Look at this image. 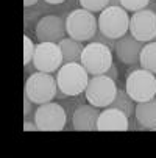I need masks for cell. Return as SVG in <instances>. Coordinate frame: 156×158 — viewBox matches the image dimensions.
Returning <instances> with one entry per match:
<instances>
[{
	"label": "cell",
	"mask_w": 156,
	"mask_h": 158,
	"mask_svg": "<svg viewBox=\"0 0 156 158\" xmlns=\"http://www.w3.org/2000/svg\"><path fill=\"white\" fill-rule=\"evenodd\" d=\"M56 83L66 96H78L86 91L89 74L80 63H66L56 74Z\"/></svg>",
	"instance_id": "obj_1"
},
{
	"label": "cell",
	"mask_w": 156,
	"mask_h": 158,
	"mask_svg": "<svg viewBox=\"0 0 156 158\" xmlns=\"http://www.w3.org/2000/svg\"><path fill=\"white\" fill-rule=\"evenodd\" d=\"M98 30V20L87 10H75L66 19V31L75 41H89Z\"/></svg>",
	"instance_id": "obj_2"
},
{
	"label": "cell",
	"mask_w": 156,
	"mask_h": 158,
	"mask_svg": "<svg viewBox=\"0 0 156 158\" xmlns=\"http://www.w3.org/2000/svg\"><path fill=\"white\" fill-rule=\"evenodd\" d=\"M81 64L89 75H103L113 66V53L108 46L102 42H91L83 49Z\"/></svg>",
	"instance_id": "obj_3"
},
{
	"label": "cell",
	"mask_w": 156,
	"mask_h": 158,
	"mask_svg": "<svg viewBox=\"0 0 156 158\" xmlns=\"http://www.w3.org/2000/svg\"><path fill=\"white\" fill-rule=\"evenodd\" d=\"M125 91L136 103L151 100L156 96V77H154V74H151L145 69H136V71L130 72L126 77Z\"/></svg>",
	"instance_id": "obj_4"
},
{
	"label": "cell",
	"mask_w": 156,
	"mask_h": 158,
	"mask_svg": "<svg viewBox=\"0 0 156 158\" xmlns=\"http://www.w3.org/2000/svg\"><path fill=\"white\" fill-rule=\"evenodd\" d=\"M98 30L106 38L119 39L130 30V17L122 6H106L98 17Z\"/></svg>",
	"instance_id": "obj_5"
},
{
	"label": "cell",
	"mask_w": 156,
	"mask_h": 158,
	"mask_svg": "<svg viewBox=\"0 0 156 158\" xmlns=\"http://www.w3.org/2000/svg\"><path fill=\"white\" fill-rule=\"evenodd\" d=\"M58 83L47 72H36L31 74L25 83V96L38 105L52 102L56 96Z\"/></svg>",
	"instance_id": "obj_6"
},
{
	"label": "cell",
	"mask_w": 156,
	"mask_h": 158,
	"mask_svg": "<svg viewBox=\"0 0 156 158\" xmlns=\"http://www.w3.org/2000/svg\"><path fill=\"white\" fill-rule=\"evenodd\" d=\"M86 99L87 102L97 108H108L117 94L116 81L109 77L103 75H92L86 88Z\"/></svg>",
	"instance_id": "obj_7"
},
{
	"label": "cell",
	"mask_w": 156,
	"mask_h": 158,
	"mask_svg": "<svg viewBox=\"0 0 156 158\" xmlns=\"http://www.w3.org/2000/svg\"><path fill=\"white\" fill-rule=\"evenodd\" d=\"M34 122L41 131H59L66 125V113L61 105L47 102L36 110Z\"/></svg>",
	"instance_id": "obj_8"
},
{
	"label": "cell",
	"mask_w": 156,
	"mask_h": 158,
	"mask_svg": "<svg viewBox=\"0 0 156 158\" xmlns=\"http://www.w3.org/2000/svg\"><path fill=\"white\" fill-rule=\"evenodd\" d=\"M62 53L59 49V44L56 42H41L36 46L33 66L41 72L52 74L59 69L62 64Z\"/></svg>",
	"instance_id": "obj_9"
},
{
	"label": "cell",
	"mask_w": 156,
	"mask_h": 158,
	"mask_svg": "<svg viewBox=\"0 0 156 158\" xmlns=\"http://www.w3.org/2000/svg\"><path fill=\"white\" fill-rule=\"evenodd\" d=\"M130 35L141 42H151L156 38V13L151 10L136 11L130 19Z\"/></svg>",
	"instance_id": "obj_10"
},
{
	"label": "cell",
	"mask_w": 156,
	"mask_h": 158,
	"mask_svg": "<svg viewBox=\"0 0 156 158\" xmlns=\"http://www.w3.org/2000/svg\"><path fill=\"white\" fill-rule=\"evenodd\" d=\"M66 33V22L56 16L42 17L36 25V36L41 42H59Z\"/></svg>",
	"instance_id": "obj_11"
},
{
	"label": "cell",
	"mask_w": 156,
	"mask_h": 158,
	"mask_svg": "<svg viewBox=\"0 0 156 158\" xmlns=\"http://www.w3.org/2000/svg\"><path fill=\"white\" fill-rule=\"evenodd\" d=\"M142 49L144 42L138 41L131 35H123L116 42V56L123 64H138Z\"/></svg>",
	"instance_id": "obj_12"
},
{
	"label": "cell",
	"mask_w": 156,
	"mask_h": 158,
	"mask_svg": "<svg viewBox=\"0 0 156 158\" xmlns=\"http://www.w3.org/2000/svg\"><path fill=\"white\" fill-rule=\"evenodd\" d=\"M128 116L117 108H106L100 111L97 121V130L100 131H125L128 130Z\"/></svg>",
	"instance_id": "obj_13"
},
{
	"label": "cell",
	"mask_w": 156,
	"mask_h": 158,
	"mask_svg": "<svg viewBox=\"0 0 156 158\" xmlns=\"http://www.w3.org/2000/svg\"><path fill=\"white\" fill-rule=\"evenodd\" d=\"M100 116V111L94 105H81L77 108L72 118V124L75 130L80 131H91L97 130V121Z\"/></svg>",
	"instance_id": "obj_14"
},
{
	"label": "cell",
	"mask_w": 156,
	"mask_h": 158,
	"mask_svg": "<svg viewBox=\"0 0 156 158\" xmlns=\"http://www.w3.org/2000/svg\"><path fill=\"white\" fill-rule=\"evenodd\" d=\"M134 116L144 128H148V130L154 128L156 127V99L153 97L151 100L139 102L136 105Z\"/></svg>",
	"instance_id": "obj_15"
},
{
	"label": "cell",
	"mask_w": 156,
	"mask_h": 158,
	"mask_svg": "<svg viewBox=\"0 0 156 158\" xmlns=\"http://www.w3.org/2000/svg\"><path fill=\"white\" fill-rule=\"evenodd\" d=\"M59 49L62 53V61L66 63H78L81 60V53H83V46L80 41H75L72 38H64L59 42Z\"/></svg>",
	"instance_id": "obj_16"
},
{
	"label": "cell",
	"mask_w": 156,
	"mask_h": 158,
	"mask_svg": "<svg viewBox=\"0 0 156 158\" xmlns=\"http://www.w3.org/2000/svg\"><path fill=\"white\" fill-rule=\"evenodd\" d=\"M109 108H117V110H120L122 113H125L128 118H131L133 114H134V111H136L134 100H133V99L128 96V93L123 91V89H117L116 99L113 100V103L109 105Z\"/></svg>",
	"instance_id": "obj_17"
},
{
	"label": "cell",
	"mask_w": 156,
	"mask_h": 158,
	"mask_svg": "<svg viewBox=\"0 0 156 158\" xmlns=\"http://www.w3.org/2000/svg\"><path fill=\"white\" fill-rule=\"evenodd\" d=\"M139 64L142 66V69L156 74V41L148 42L147 46H144L139 58Z\"/></svg>",
	"instance_id": "obj_18"
},
{
	"label": "cell",
	"mask_w": 156,
	"mask_h": 158,
	"mask_svg": "<svg viewBox=\"0 0 156 158\" xmlns=\"http://www.w3.org/2000/svg\"><path fill=\"white\" fill-rule=\"evenodd\" d=\"M80 3L87 11L98 13V11H103L106 6H109V0H80Z\"/></svg>",
	"instance_id": "obj_19"
},
{
	"label": "cell",
	"mask_w": 156,
	"mask_h": 158,
	"mask_svg": "<svg viewBox=\"0 0 156 158\" xmlns=\"http://www.w3.org/2000/svg\"><path fill=\"white\" fill-rule=\"evenodd\" d=\"M150 3V0H120V6L128 10V11H141L145 10V6Z\"/></svg>",
	"instance_id": "obj_20"
},
{
	"label": "cell",
	"mask_w": 156,
	"mask_h": 158,
	"mask_svg": "<svg viewBox=\"0 0 156 158\" xmlns=\"http://www.w3.org/2000/svg\"><path fill=\"white\" fill-rule=\"evenodd\" d=\"M34 50H36V46L31 42V39L28 36H24V64H28L33 60Z\"/></svg>",
	"instance_id": "obj_21"
},
{
	"label": "cell",
	"mask_w": 156,
	"mask_h": 158,
	"mask_svg": "<svg viewBox=\"0 0 156 158\" xmlns=\"http://www.w3.org/2000/svg\"><path fill=\"white\" fill-rule=\"evenodd\" d=\"M98 42H102V44H105V46H108L109 49H116V39H111V38H106L103 33H95V36H94Z\"/></svg>",
	"instance_id": "obj_22"
},
{
	"label": "cell",
	"mask_w": 156,
	"mask_h": 158,
	"mask_svg": "<svg viewBox=\"0 0 156 158\" xmlns=\"http://www.w3.org/2000/svg\"><path fill=\"white\" fill-rule=\"evenodd\" d=\"M105 75H106V77H109L111 80H114V81H116V80H117V67L113 64V66H111L109 69L106 71V74H105Z\"/></svg>",
	"instance_id": "obj_23"
},
{
	"label": "cell",
	"mask_w": 156,
	"mask_h": 158,
	"mask_svg": "<svg viewBox=\"0 0 156 158\" xmlns=\"http://www.w3.org/2000/svg\"><path fill=\"white\" fill-rule=\"evenodd\" d=\"M31 100L25 96V99H24V114H28V113H30V110H31Z\"/></svg>",
	"instance_id": "obj_24"
},
{
	"label": "cell",
	"mask_w": 156,
	"mask_h": 158,
	"mask_svg": "<svg viewBox=\"0 0 156 158\" xmlns=\"http://www.w3.org/2000/svg\"><path fill=\"white\" fill-rule=\"evenodd\" d=\"M24 130L25 131H34V130H38V125H36V122L34 124H31V122H25V127H24Z\"/></svg>",
	"instance_id": "obj_25"
},
{
	"label": "cell",
	"mask_w": 156,
	"mask_h": 158,
	"mask_svg": "<svg viewBox=\"0 0 156 158\" xmlns=\"http://www.w3.org/2000/svg\"><path fill=\"white\" fill-rule=\"evenodd\" d=\"M47 3H50V5H59V3H62L64 0H46Z\"/></svg>",
	"instance_id": "obj_26"
},
{
	"label": "cell",
	"mask_w": 156,
	"mask_h": 158,
	"mask_svg": "<svg viewBox=\"0 0 156 158\" xmlns=\"http://www.w3.org/2000/svg\"><path fill=\"white\" fill-rule=\"evenodd\" d=\"M109 6H120V0H109Z\"/></svg>",
	"instance_id": "obj_27"
},
{
	"label": "cell",
	"mask_w": 156,
	"mask_h": 158,
	"mask_svg": "<svg viewBox=\"0 0 156 158\" xmlns=\"http://www.w3.org/2000/svg\"><path fill=\"white\" fill-rule=\"evenodd\" d=\"M38 2V0H24V5L25 6H31V5H34Z\"/></svg>",
	"instance_id": "obj_28"
},
{
	"label": "cell",
	"mask_w": 156,
	"mask_h": 158,
	"mask_svg": "<svg viewBox=\"0 0 156 158\" xmlns=\"http://www.w3.org/2000/svg\"><path fill=\"white\" fill-rule=\"evenodd\" d=\"M151 130H153V131H156V127H154V128H151Z\"/></svg>",
	"instance_id": "obj_29"
},
{
	"label": "cell",
	"mask_w": 156,
	"mask_h": 158,
	"mask_svg": "<svg viewBox=\"0 0 156 158\" xmlns=\"http://www.w3.org/2000/svg\"><path fill=\"white\" fill-rule=\"evenodd\" d=\"M154 41H156V38H154Z\"/></svg>",
	"instance_id": "obj_30"
}]
</instances>
